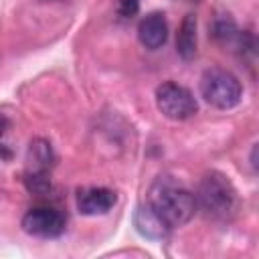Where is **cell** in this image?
Listing matches in <instances>:
<instances>
[{
  "mask_svg": "<svg viewBox=\"0 0 259 259\" xmlns=\"http://www.w3.org/2000/svg\"><path fill=\"white\" fill-rule=\"evenodd\" d=\"M148 204L164 219L170 229L188 223L196 212L194 194L170 178H158L152 184Z\"/></svg>",
  "mask_w": 259,
  "mask_h": 259,
  "instance_id": "cell-1",
  "label": "cell"
},
{
  "mask_svg": "<svg viewBox=\"0 0 259 259\" xmlns=\"http://www.w3.org/2000/svg\"><path fill=\"white\" fill-rule=\"evenodd\" d=\"M24 184L30 192L34 194H45L51 190V178H49V170H28Z\"/></svg>",
  "mask_w": 259,
  "mask_h": 259,
  "instance_id": "cell-11",
  "label": "cell"
},
{
  "mask_svg": "<svg viewBox=\"0 0 259 259\" xmlns=\"http://www.w3.org/2000/svg\"><path fill=\"white\" fill-rule=\"evenodd\" d=\"M140 10V0H119L117 12L121 18H134Z\"/></svg>",
  "mask_w": 259,
  "mask_h": 259,
  "instance_id": "cell-12",
  "label": "cell"
},
{
  "mask_svg": "<svg viewBox=\"0 0 259 259\" xmlns=\"http://www.w3.org/2000/svg\"><path fill=\"white\" fill-rule=\"evenodd\" d=\"M200 95L208 105L217 109H233L243 97V87L231 71L212 67L206 69L200 77Z\"/></svg>",
  "mask_w": 259,
  "mask_h": 259,
  "instance_id": "cell-3",
  "label": "cell"
},
{
  "mask_svg": "<svg viewBox=\"0 0 259 259\" xmlns=\"http://www.w3.org/2000/svg\"><path fill=\"white\" fill-rule=\"evenodd\" d=\"M28 162H30V170H49V166L53 164V150H51V144L45 142V140H34V142H30Z\"/></svg>",
  "mask_w": 259,
  "mask_h": 259,
  "instance_id": "cell-10",
  "label": "cell"
},
{
  "mask_svg": "<svg viewBox=\"0 0 259 259\" xmlns=\"http://www.w3.org/2000/svg\"><path fill=\"white\" fill-rule=\"evenodd\" d=\"M0 158H10V152L6 148H0Z\"/></svg>",
  "mask_w": 259,
  "mask_h": 259,
  "instance_id": "cell-14",
  "label": "cell"
},
{
  "mask_svg": "<svg viewBox=\"0 0 259 259\" xmlns=\"http://www.w3.org/2000/svg\"><path fill=\"white\" fill-rule=\"evenodd\" d=\"M176 51L184 61H190L196 55V16L194 14L184 16L176 36Z\"/></svg>",
  "mask_w": 259,
  "mask_h": 259,
  "instance_id": "cell-9",
  "label": "cell"
},
{
  "mask_svg": "<svg viewBox=\"0 0 259 259\" xmlns=\"http://www.w3.org/2000/svg\"><path fill=\"white\" fill-rule=\"evenodd\" d=\"M138 38L150 51L162 49L166 45V40H168V22H166V16L162 12H150V14H146L140 20V24H138Z\"/></svg>",
  "mask_w": 259,
  "mask_h": 259,
  "instance_id": "cell-7",
  "label": "cell"
},
{
  "mask_svg": "<svg viewBox=\"0 0 259 259\" xmlns=\"http://www.w3.org/2000/svg\"><path fill=\"white\" fill-rule=\"evenodd\" d=\"M115 192L105 186H89L77 192V210L85 217L105 214L115 206Z\"/></svg>",
  "mask_w": 259,
  "mask_h": 259,
  "instance_id": "cell-6",
  "label": "cell"
},
{
  "mask_svg": "<svg viewBox=\"0 0 259 259\" xmlns=\"http://www.w3.org/2000/svg\"><path fill=\"white\" fill-rule=\"evenodd\" d=\"M6 127H8V119H6L4 113H0V136L6 132Z\"/></svg>",
  "mask_w": 259,
  "mask_h": 259,
  "instance_id": "cell-13",
  "label": "cell"
},
{
  "mask_svg": "<svg viewBox=\"0 0 259 259\" xmlns=\"http://www.w3.org/2000/svg\"><path fill=\"white\" fill-rule=\"evenodd\" d=\"M67 221L65 217L51 206H34L22 217L24 233L38 239H57L65 233Z\"/></svg>",
  "mask_w": 259,
  "mask_h": 259,
  "instance_id": "cell-5",
  "label": "cell"
},
{
  "mask_svg": "<svg viewBox=\"0 0 259 259\" xmlns=\"http://www.w3.org/2000/svg\"><path fill=\"white\" fill-rule=\"evenodd\" d=\"M134 225L138 229V233L146 239H152V241H160L168 235L170 227L164 223V219L150 206V204H144V206H138L136 214H134Z\"/></svg>",
  "mask_w": 259,
  "mask_h": 259,
  "instance_id": "cell-8",
  "label": "cell"
},
{
  "mask_svg": "<svg viewBox=\"0 0 259 259\" xmlns=\"http://www.w3.org/2000/svg\"><path fill=\"white\" fill-rule=\"evenodd\" d=\"M194 200H196V206H200V210L208 219L221 221V223L231 221L239 204L233 182L223 172H217V170H210L200 178Z\"/></svg>",
  "mask_w": 259,
  "mask_h": 259,
  "instance_id": "cell-2",
  "label": "cell"
},
{
  "mask_svg": "<svg viewBox=\"0 0 259 259\" xmlns=\"http://www.w3.org/2000/svg\"><path fill=\"white\" fill-rule=\"evenodd\" d=\"M156 105H158V109L162 111L164 117L174 119V121L190 119L198 111L194 95L186 87H182V85H178L174 81H166V83L158 85V89H156Z\"/></svg>",
  "mask_w": 259,
  "mask_h": 259,
  "instance_id": "cell-4",
  "label": "cell"
}]
</instances>
